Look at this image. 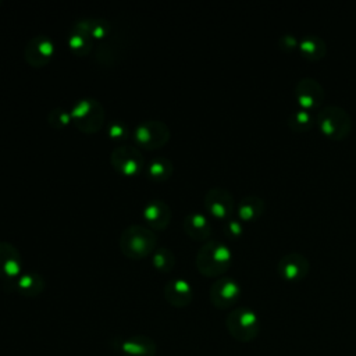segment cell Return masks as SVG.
Instances as JSON below:
<instances>
[{
	"label": "cell",
	"mask_w": 356,
	"mask_h": 356,
	"mask_svg": "<svg viewBox=\"0 0 356 356\" xmlns=\"http://www.w3.org/2000/svg\"><path fill=\"white\" fill-rule=\"evenodd\" d=\"M120 249L129 259H145L157 249V235L142 224L128 225L120 235Z\"/></svg>",
	"instance_id": "cell-2"
},
{
	"label": "cell",
	"mask_w": 356,
	"mask_h": 356,
	"mask_svg": "<svg viewBox=\"0 0 356 356\" xmlns=\"http://www.w3.org/2000/svg\"><path fill=\"white\" fill-rule=\"evenodd\" d=\"M146 172L152 181H165L172 175L174 164L167 157H154L150 160Z\"/></svg>",
	"instance_id": "cell-23"
},
{
	"label": "cell",
	"mask_w": 356,
	"mask_h": 356,
	"mask_svg": "<svg viewBox=\"0 0 356 356\" xmlns=\"http://www.w3.org/2000/svg\"><path fill=\"white\" fill-rule=\"evenodd\" d=\"M163 295L168 305L174 307H185L193 299V288L188 280L177 277L164 285Z\"/></svg>",
	"instance_id": "cell-14"
},
{
	"label": "cell",
	"mask_w": 356,
	"mask_h": 356,
	"mask_svg": "<svg viewBox=\"0 0 356 356\" xmlns=\"http://www.w3.org/2000/svg\"><path fill=\"white\" fill-rule=\"evenodd\" d=\"M182 228L185 234L195 241H204L211 234V224L209 218L200 211H191L185 216Z\"/></svg>",
	"instance_id": "cell-16"
},
{
	"label": "cell",
	"mask_w": 356,
	"mask_h": 356,
	"mask_svg": "<svg viewBox=\"0 0 356 356\" xmlns=\"http://www.w3.org/2000/svg\"><path fill=\"white\" fill-rule=\"evenodd\" d=\"M314 122H316V120H314L312 111L300 108V107L295 108L288 117V125L295 132H305V131L310 129Z\"/></svg>",
	"instance_id": "cell-24"
},
{
	"label": "cell",
	"mask_w": 356,
	"mask_h": 356,
	"mask_svg": "<svg viewBox=\"0 0 356 356\" xmlns=\"http://www.w3.org/2000/svg\"><path fill=\"white\" fill-rule=\"evenodd\" d=\"M67 43L71 51H74L76 56H89L93 49V39L86 32L75 26H72L71 32L68 33Z\"/></svg>",
	"instance_id": "cell-22"
},
{
	"label": "cell",
	"mask_w": 356,
	"mask_h": 356,
	"mask_svg": "<svg viewBox=\"0 0 356 356\" xmlns=\"http://www.w3.org/2000/svg\"><path fill=\"white\" fill-rule=\"evenodd\" d=\"M316 124L320 132L332 140L345 139L352 129V118L349 113L343 107L335 104L320 107L316 115Z\"/></svg>",
	"instance_id": "cell-4"
},
{
	"label": "cell",
	"mask_w": 356,
	"mask_h": 356,
	"mask_svg": "<svg viewBox=\"0 0 356 356\" xmlns=\"http://www.w3.org/2000/svg\"><path fill=\"white\" fill-rule=\"evenodd\" d=\"M56 53L54 42L46 35H36L28 40L24 49L25 61L33 67L40 68L50 63Z\"/></svg>",
	"instance_id": "cell-8"
},
{
	"label": "cell",
	"mask_w": 356,
	"mask_h": 356,
	"mask_svg": "<svg viewBox=\"0 0 356 356\" xmlns=\"http://www.w3.org/2000/svg\"><path fill=\"white\" fill-rule=\"evenodd\" d=\"M71 122L82 134L99 132L106 121V111L103 104L92 97H83L76 100L70 110Z\"/></svg>",
	"instance_id": "cell-3"
},
{
	"label": "cell",
	"mask_w": 356,
	"mask_h": 356,
	"mask_svg": "<svg viewBox=\"0 0 356 356\" xmlns=\"http://www.w3.org/2000/svg\"><path fill=\"white\" fill-rule=\"evenodd\" d=\"M170 135L171 134L165 122L159 120L142 121L134 129L135 142L146 150H156L163 147L168 142Z\"/></svg>",
	"instance_id": "cell-6"
},
{
	"label": "cell",
	"mask_w": 356,
	"mask_h": 356,
	"mask_svg": "<svg viewBox=\"0 0 356 356\" xmlns=\"http://www.w3.org/2000/svg\"><path fill=\"white\" fill-rule=\"evenodd\" d=\"M232 263V250L221 241H207L203 243L195 257L197 271L204 277L222 275Z\"/></svg>",
	"instance_id": "cell-1"
},
{
	"label": "cell",
	"mask_w": 356,
	"mask_h": 356,
	"mask_svg": "<svg viewBox=\"0 0 356 356\" xmlns=\"http://www.w3.org/2000/svg\"><path fill=\"white\" fill-rule=\"evenodd\" d=\"M107 134L114 140H125L129 136V128L122 121H111L107 125Z\"/></svg>",
	"instance_id": "cell-27"
},
{
	"label": "cell",
	"mask_w": 356,
	"mask_h": 356,
	"mask_svg": "<svg viewBox=\"0 0 356 356\" xmlns=\"http://www.w3.org/2000/svg\"><path fill=\"white\" fill-rule=\"evenodd\" d=\"M110 161L114 170L125 177L138 175L145 165L142 153L132 145L115 146L111 152Z\"/></svg>",
	"instance_id": "cell-7"
},
{
	"label": "cell",
	"mask_w": 356,
	"mask_h": 356,
	"mask_svg": "<svg viewBox=\"0 0 356 356\" xmlns=\"http://www.w3.org/2000/svg\"><path fill=\"white\" fill-rule=\"evenodd\" d=\"M204 207L214 218L228 220L235 209V200L224 188H210L204 195Z\"/></svg>",
	"instance_id": "cell-11"
},
{
	"label": "cell",
	"mask_w": 356,
	"mask_h": 356,
	"mask_svg": "<svg viewBox=\"0 0 356 356\" xmlns=\"http://www.w3.org/2000/svg\"><path fill=\"white\" fill-rule=\"evenodd\" d=\"M298 44H299V39L292 33H284L278 38V46L285 51H291L296 49Z\"/></svg>",
	"instance_id": "cell-28"
},
{
	"label": "cell",
	"mask_w": 356,
	"mask_h": 356,
	"mask_svg": "<svg viewBox=\"0 0 356 356\" xmlns=\"http://www.w3.org/2000/svg\"><path fill=\"white\" fill-rule=\"evenodd\" d=\"M152 264L157 271L168 273L175 266V254L168 248L160 246L152 254Z\"/></svg>",
	"instance_id": "cell-25"
},
{
	"label": "cell",
	"mask_w": 356,
	"mask_h": 356,
	"mask_svg": "<svg viewBox=\"0 0 356 356\" xmlns=\"http://www.w3.org/2000/svg\"><path fill=\"white\" fill-rule=\"evenodd\" d=\"M310 268V263L302 253L291 252L284 254L277 263V273L285 281H300L303 280Z\"/></svg>",
	"instance_id": "cell-13"
},
{
	"label": "cell",
	"mask_w": 356,
	"mask_h": 356,
	"mask_svg": "<svg viewBox=\"0 0 356 356\" xmlns=\"http://www.w3.org/2000/svg\"><path fill=\"white\" fill-rule=\"evenodd\" d=\"M225 327L234 339L239 342H250L259 335L260 321L256 312L241 306L228 313Z\"/></svg>",
	"instance_id": "cell-5"
},
{
	"label": "cell",
	"mask_w": 356,
	"mask_h": 356,
	"mask_svg": "<svg viewBox=\"0 0 356 356\" xmlns=\"http://www.w3.org/2000/svg\"><path fill=\"white\" fill-rule=\"evenodd\" d=\"M324 88L314 78H302L296 82L295 86V99L298 107L305 110L318 108L324 100Z\"/></svg>",
	"instance_id": "cell-10"
},
{
	"label": "cell",
	"mask_w": 356,
	"mask_h": 356,
	"mask_svg": "<svg viewBox=\"0 0 356 356\" xmlns=\"http://www.w3.org/2000/svg\"><path fill=\"white\" fill-rule=\"evenodd\" d=\"M143 220L150 229H164L171 221L172 213L168 204L161 199H152L143 207Z\"/></svg>",
	"instance_id": "cell-15"
},
{
	"label": "cell",
	"mask_w": 356,
	"mask_h": 356,
	"mask_svg": "<svg viewBox=\"0 0 356 356\" xmlns=\"http://www.w3.org/2000/svg\"><path fill=\"white\" fill-rule=\"evenodd\" d=\"M241 296V285L232 277L217 278L209 291L210 302L217 309H228L236 303Z\"/></svg>",
	"instance_id": "cell-9"
},
{
	"label": "cell",
	"mask_w": 356,
	"mask_h": 356,
	"mask_svg": "<svg viewBox=\"0 0 356 356\" xmlns=\"http://www.w3.org/2000/svg\"><path fill=\"white\" fill-rule=\"evenodd\" d=\"M10 286L22 296L35 298L44 291L46 282L44 278L38 273H25L21 274Z\"/></svg>",
	"instance_id": "cell-18"
},
{
	"label": "cell",
	"mask_w": 356,
	"mask_h": 356,
	"mask_svg": "<svg viewBox=\"0 0 356 356\" xmlns=\"http://www.w3.org/2000/svg\"><path fill=\"white\" fill-rule=\"evenodd\" d=\"M298 49L300 51V54L312 61H317L325 57L327 54V43L323 38H320L318 35H313V33H307L303 35L299 39V44Z\"/></svg>",
	"instance_id": "cell-19"
},
{
	"label": "cell",
	"mask_w": 356,
	"mask_h": 356,
	"mask_svg": "<svg viewBox=\"0 0 356 356\" xmlns=\"http://www.w3.org/2000/svg\"><path fill=\"white\" fill-rule=\"evenodd\" d=\"M225 231L231 236H239L243 232V222L238 218H228L225 221Z\"/></svg>",
	"instance_id": "cell-29"
},
{
	"label": "cell",
	"mask_w": 356,
	"mask_h": 356,
	"mask_svg": "<svg viewBox=\"0 0 356 356\" xmlns=\"http://www.w3.org/2000/svg\"><path fill=\"white\" fill-rule=\"evenodd\" d=\"M264 207H266V202L260 196H256V195L245 196L239 200L236 207L238 220H241L242 222H252L263 214Z\"/></svg>",
	"instance_id": "cell-20"
},
{
	"label": "cell",
	"mask_w": 356,
	"mask_h": 356,
	"mask_svg": "<svg viewBox=\"0 0 356 356\" xmlns=\"http://www.w3.org/2000/svg\"><path fill=\"white\" fill-rule=\"evenodd\" d=\"M47 122L54 129H63L71 124V114L64 107H56L49 111Z\"/></svg>",
	"instance_id": "cell-26"
},
{
	"label": "cell",
	"mask_w": 356,
	"mask_h": 356,
	"mask_svg": "<svg viewBox=\"0 0 356 356\" xmlns=\"http://www.w3.org/2000/svg\"><path fill=\"white\" fill-rule=\"evenodd\" d=\"M72 26L86 32L93 42L103 40L108 36V33H111V24L103 18H82L74 22Z\"/></svg>",
	"instance_id": "cell-21"
},
{
	"label": "cell",
	"mask_w": 356,
	"mask_h": 356,
	"mask_svg": "<svg viewBox=\"0 0 356 356\" xmlns=\"http://www.w3.org/2000/svg\"><path fill=\"white\" fill-rule=\"evenodd\" d=\"M120 350L124 356H156L157 345L146 335H132L121 342Z\"/></svg>",
	"instance_id": "cell-17"
},
{
	"label": "cell",
	"mask_w": 356,
	"mask_h": 356,
	"mask_svg": "<svg viewBox=\"0 0 356 356\" xmlns=\"http://www.w3.org/2000/svg\"><path fill=\"white\" fill-rule=\"evenodd\" d=\"M22 270V257L19 250L10 242L0 241V278L11 285Z\"/></svg>",
	"instance_id": "cell-12"
}]
</instances>
